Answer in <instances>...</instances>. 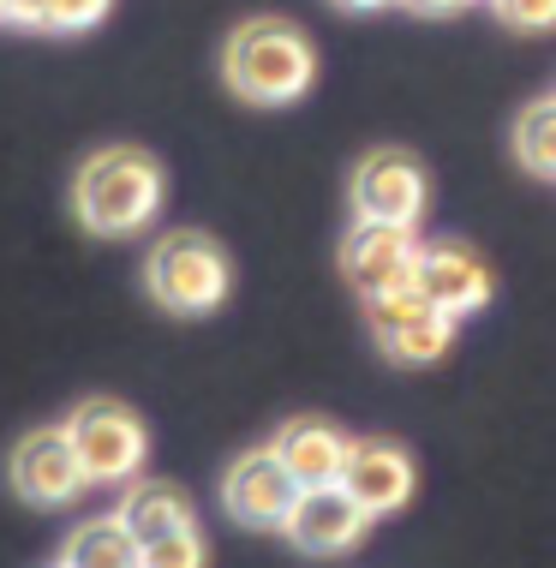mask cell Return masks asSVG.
<instances>
[{
  "instance_id": "1",
  "label": "cell",
  "mask_w": 556,
  "mask_h": 568,
  "mask_svg": "<svg viewBox=\"0 0 556 568\" xmlns=\"http://www.w3.org/2000/svg\"><path fill=\"white\" fill-rule=\"evenodd\" d=\"M162 162L138 144H108L97 156H84L79 180H72V216L84 234L97 240H127L144 234L162 210Z\"/></svg>"
},
{
  "instance_id": "2",
  "label": "cell",
  "mask_w": 556,
  "mask_h": 568,
  "mask_svg": "<svg viewBox=\"0 0 556 568\" xmlns=\"http://www.w3.org/2000/svg\"><path fill=\"white\" fill-rule=\"evenodd\" d=\"M222 79L234 97L257 109H287L317 79V49L300 24L287 19H245L222 49Z\"/></svg>"
},
{
  "instance_id": "3",
  "label": "cell",
  "mask_w": 556,
  "mask_h": 568,
  "mask_svg": "<svg viewBox=\"0 0 556 568\" xmlns=\"http://www.w3.org/2000/svg\"><path fill=\"white\" fill-rule=\"evenodd\" d=\"M144 287H150V300H156L162 312L210 317L215 305L228 300V287H234V270H228V252L210 234L180 227V234H162L156 245H150Z\"/></svg>"
},
{
  "instance_id": "4",
  "label": "cell",
  "mask_w": 556,
  "mask_h": 568,
  "mask_svg": "<svg viewBox=\"0 0 556 568\" xmlns=\"http://www.w3.org/2000/svg\"><path fill=\"white\" fill-rule=\"evenodd\" d=\"M67 437L72 449H79L90 485H132L138 473H144V455H150V432L144 419L114 402V395H90V402H79L67 413Z\"/></svg>"
},
{
  "instance_id": "5",
  "label": "cell",
  "mask_w": 556,
  "mask_h": 568,
  "mask_svg": "<svg viewBox=\"0 0 556 568\" xmlns=\"http://www.w3.org/2000/svg\"><path fill=\"white\" fill-rule=\"evenodd\" d=\"M7 479L12 490L30 503V509H72V503L90 490V473L79 449H72L67 425H42V432H24L7 455Z\"/></svg>"
},
{
  "instance_id": "6",
  "label": "cell",
  "mask_w": 556,
  "mask_h": 568,
  "mask_svg": "<svg viewBox=\"0 0 556 568\" xmlns=\"http://www.w3.org/2000/svg\"><path fill=\"white\" fill-rule=\"evenodd\" d=\"M431 204V180L419 156L407 150H371L353 168V222H390V227H419Z\"/></svg>"
},
{
  "instance_id": "7",
  "label": "cell",
  "mask_w": 556,
  "mask_h": 568,
  "mask_svg": "<svg viewBox=\"0 0 556 568\" xmlns=\"http://www.w3.org/2000/svg\"><path fill=\"white\" fill-rule=\"evenodd\" d=\"M300 479L282 467L275 449H245L234 467L222 473V509L240 520V527H264V532H282L293 503H300Z\"/></svg>"
},
{
  "instance_id": "8",
  "label": "cell",
  "mask_w": 556,
  "mask_h": 568,
  "mask_svg": "<svg viewBox=\"0 0 556 568\" xmlns=\"http://www.w3.org/2000/svg\"><path fill=\"white\" fill-rule=\"evenodd\" d=\"M282 532H287L293 550H305V557H347V550L371 532V515L342 485H312V490H300V503H293Z\"/></svg>"
},
{
  "instance_id": "9",
  "label": "cell",
  "mask_w": 556,
  "mask_h": 568,
  "mask_svg": "<svg viewBox=\"0 0 556 568\" xmlns=\"http://www.w3.org/2000/svg\"><path fill=\"white\" fill-rule=\"evenodd\" d=\"M413 264H419V240L413 227H390V222H353L342 240V275L365 294H383V287L407 282Z\"/></svg>"
},
{
  "instance_id": "10",
  "label": "cell",
  "mask_w": 556,
  "mask_h": 568,
  "mask_svg": "<svg viewBox=\"0 0 556 568\" xmlns=\"http://www.w3.org/2000/svg\"><path fill=\"white\" fill-rule=\"evenodd\" d=\"M413 282H419V294L437 305V312H449L455 324L491 305V270L478 252H467V245H419Z\"/></svg>"
},
{
  "instance_id": "11",
  "label": "cell",
  "mask_w": 556,
  "mask_h": 568,
  "mask_svg": "<svg viewBox=\"0 0 556 568\" xmlns=\"http://www.w3.org/2000/svg\"><path fill=\"white\" fill-rule=\"evenodd\" d=\"M342 490H347L353 503H360L371 520L407 509V497H413V460H407V449H395V443H377V437L353 443L347 473H342Z\"/></svg>"
},
{
  "instance_id": "12",
  "label": "cell",
  "mask_w": 556,
  "mask_h": 568,
  "mask_svg": "<svg viewBox=\"0 0 556 568\" xmlns=\"http://www.w3.org/2000/svg\"><path fill=\"white\" fill-rule=\"evenodd\" d=\"M270 449L282 455V467L293 473V479L312 490V485H342L347 455H353V437L335 432L330 419H287L282 432H275Z\"/></svg>"
},
{
  "instance_id": "13",
  "label": "cell",
  "mask_w": 556,
  "mask_h": 568,
  "mask_svg": "<svg viewBox=\"0 0 556 568\" xmlns=\"http://www.w3.org/2000/svg\"><path fill=\"white\" fill-rule=\"evenodd\" d=\"M114 515H120V527H127L138 545H156V539H168V532L198 527L192 497H185L180 485H168V479H132L127 490H120Z\"/></svg>"
},
{
  "instance_id": "14",
  "label": "cell",
  "mask_w": 556,
  "mask_h": 568,
  "mask_svg": "<svg viewBox=\"0 0 556 568\" xmlns=\"http://www.w3.org/2000/svg\"><path fill=\"white\" fill-rule=\"evenodd\" d=\"M60 568H144V545L120 527V515H97L60 539Z\"/></svg>"
},
{
  "instance_id": "15",
  "label": "cell",
  "mask_w": 556,
  "mask_h": 568,
  "mask_svg": "<svg viewBox=\"0 0 556 568\" xmlns=\"http://www.w3.org/2000/svg\"><path fill=\"white\" fill-rule=\"evenodd\" d=\"M515 156H520L527 174L556 180V97L520 109V120H515Z\"/></svg>"
},
{
  "instance_id": "16",
  "label": "cell",
  "mask_w": 556,
  "mask_h": 568,
  "mask_svg": "<svg viewBox=\"0 0 556 568\" xmlns=\"http://www.w3.org/2000/svg\"><path fill=\"white\" fill-rule=\"evenodd\" d=\"M449 342H455V317L431 305V312L413 317V324L401 329V335H395V342L383 347V353H390L395 365H437L443 353H449Z\"/></svg>"
},
{
  "instance_id": "17",
  "label": "cell",
  "mask_w": 556,
  "mask_h": 568,
  "mask_svg": "<svg viewBox=\"0 0 556 568\" xmlns=\"http://www.w3.org/2000/svg\"><path fill=\"white\" fill-rule=\"evenodd\" d=\"M419 312H431V300L419 294L413 275H407V282H395V287H383V294H365V324H371V335H377V347H390Z\"/></svg>"
},
{
  "instance_id": "18",
  "label": "cell",
  "mask_w": 556,
  "mask_h": 568,
  "mask_svg": "<svg viewBox=\"0 0 556 568\" xmlns=\"http://www.w3.org/2000/svg\"><path fill=\"white\" fill-rule=\"evenodd\" d=\"M114 0H37V30H54V37H72V30H90L108 19Z\"/></svg>"
},
{
  "instance_id": "19",
  "label": "cell",
  "mask_w": 556,
  "mask_h": 568,
  "mask_svg": "<svg viewBox=\"0 0 556 568\" xmlns=\"http://www.w3.org/2000/svg\"><path fill=\"white\" fill-rule=\"evenodd\" d=\"M144 568H210V545L198 527L185 532H168V539L144 545Z\"/></svg>"
},
{
  "instance_id": "20",
  "label": "cell",
  "mask_w": 556,
  "mask_h": 568,
  "mask_svg": "<svg viewBox=\"0 0 556 568\" xmlns=\"http://www.w3.org/2000/svg\"><path fill=\"white\" fill-rule=\"evenodd\" d=\"M508 30H556V0H491Z\"/></svg>"
},
{
  "instance_id": "21",
  "label": "cell",
  "mask_w": 556,
  "mask_h": 568,
  "mask_svg": "<svg viewBox=\"0 0 556 568\" xmlns=\"http://www.w3.org/2000/svg\"><path fill=\"white\" fill-rule=\"evenodd\" d=\"M401 7H413V12H461L467 0H401Z\"/></svg>"
},
{
  "instance_id": "22",
  "label": "cell",
  "mask_w": 556,
  "mask_h": 568,
  "mask_svg": "<svg viewBox=\"0 0 556 568\" xmlns=\"http://www.w3.org/2000/svg\"><path fill=\"white\" fill-rule=\"evenodd\" d=\"M335 7H347V12H377V7H401V0H335Z\"/></svg>"
},
{
  "instance_id": "23",
  "label": "cell",
  "mask_w": 556,
  "mask_h": 568,
  "mask_svg": "<svg viewBox=\"0 0 556 568\" xmlns=\"http://www.w3.org/2000/svg\"><path fill=\"white\" fill-rule=\"evenodd\" d=\"M0 12H7V0H0Z\"/></svg>"
},
{
  "instance_id": "24",
  "label": "cell",
  "mask_w": 556,
  "mask_h": 568,
  "mask_svg": "<svg viewBox=\"0 0 556 568\" xmlns=\"http://www.w3.org/2000/svg\"><path fill=\"white\" fill-rule=\"evenodd\" d=\"M54 568H60V562H54Z\"/></svg>"
}]
</instances>
